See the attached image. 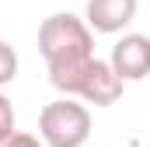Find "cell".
<instances>
[{"label":"cell","instance_id":"cell-1","mask_svg":"<svg viewBox=\"0 0 150 147\" xmlns=\"http://www.w3.org/2000/svg\"><path fill=\"white\" fill-rule=\"evenodd\" d=\"M38 53L45 60V70L84 63L94 56V32L84 18H77L70 11L49 14L38 25Z\"/></svg>","mask_w":150,"mask_h":147},{"label":"cell","instance_id":"cell-2","mask_svg":"<svg viewBox=\"0 0 150 147\" xmlns=\"http://www.w3.org/2000/svg\"><path fill=\"white\" fill-rule=\"evenodd\" d=\"M49 84L63 95H77L84 102H94L98 109L105 105H115L122 98V88L126 81L112 70L108 60H84V63H74V67H59V70H49Z\"/></svg>","mask_w":150,"mask_h":147},{"label":"cell","instance_id":"cell-3","mask_svg":"<svg viewBox=\"0 0 150 147\" xmlns=\"http://www.w3.org/2000/svg\"><path fill=\"white\" fill-rule=\"evenodd\" d=\"M38 137L45 140V147H84L91 137V112L80 102L59 98L49 102L38 112Z\"/></svg>","mask_w":150,"mask_h":147},{"label":"cell","instance_id":"cell-4","mask_svg":"<svg viewBox=\"0 0 150 147\" xmlns=\"http://www.w3.org/2000/svg\"><path fill=\"white\" fill-rule=\"evenodd\" d=\"M112 70L122 81H143L150 74V39L140 32H129L112 46V56H108Z\"/></svg>","mask_w":150,"mask_h":147},{"label":"cell","instance_id":"cell-5","mask_svg":"<svg viewBox=\"0 0 150 147\" xmlns=\"http://www.w3.org/2000/svg\"><path fill=\"white\" fill-rule=\"evenodd\" d=\"M91 32L98 35H115L122 32L133 18H136V0H87V11H84Z\"/></svg>","mask_w":150,"mask_h":147},{"label":"cell","instance_id":"cell-6","mask_svg":"<svg viewBox=\"0 0 150 147\" xmlns=\"http://www.w3.org/2000/svg\"><path fill=\"white\" fill-rule=\"evenodd\" d=\"M18 77V53H14V46L11 42H4L0 39V88L4 84H11Z\"/></svg>","mask_w":150,"mask_h":147},{"label":"cell","instance_id":"cell-7","mask_svg":"<svg viewBox=\"0 0 150 147\" xmlns=\"http://www.w3.org/2000/svg\"><path fill=\"white\" fill-rule=\"evenodd\" d=\"M0 147H45V140L32 137V133H21V130H11L7 137H0Z\"/></svg>","mask_w":150,"mask_h":147},{"label":"cell","instance_id":"cell-8","mask_svg":"<svg viewBox=\"0 0 150 147\" xmlns=\"http://www.w3.org/2000/svg\"><path fill=\"white\" fill-rule=\"evenodd\" d=\"M18 126V116H14V105H11V98L0 91V137H7L11 130Z\"/></svg>","mask_w":150,"mask_h":147}]
</instances>
